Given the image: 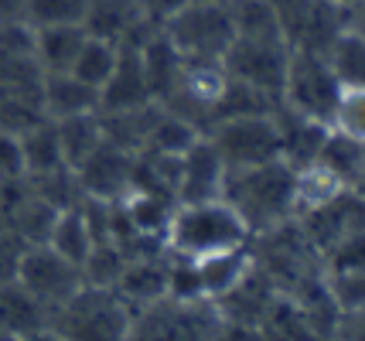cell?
Wrapping results in <instances>:
<instances>
[{"label":"cell","instance_id":"cell-1","mask_svg":"<svg viewBox=\"0 0 365 341\" xmlns=\"http://www.w3.org/2000/svg\"><path fill=\"white\" fill-rule=\"evenodd\" d=\"M222 198L239 211L250 236L280 229L297 215L294 211V167L284 157H277V161L256 164V167L225 171Z\"/></svg>","mask_w":365,"mask_h":341},{"label":"cell","instance_id":"cell-2","mask_svg":"<svg viewBox=\"0 0 365 341\" xmlns=\"http://www.w3.org/2000/svg\"><path fill=\"white\" fill-rule=\"evenodd\" d=\"M250 229L239 219V211L225 198L208 201H178L175 219L164 232V253L178 260H205L215 253L250 246Z\"/></svg>","mask_w":365,"mask_h":341},{"label":"cell","instance_id":"cell-3","mask_svg":"<svg viewBox=\"0 0 365 341\" xmlns=\"http://www.w3.org/2000/svg\"><path fill=\"white\" fill-rule=\"evenodd\" d=\"M51 338H72V341L130 338V308L116 297V290L86 287L82 283L79 290L51 314Z\"/></svg>","mask_w":365,"mask_h":341},{"label":"cell","instance_id":"cell-4","mask_svg":"<svg viewBox=\"0 0 365 341\" xmlns=\"http://www.w3.org/2000/svg\"><path fill=\"white\" fill-rule=\"evenodd\" d=\"M345 93L349 89L338 82V75L331 72L324 55L290 48L284 89H280V106H287V110H294L301 116H311L318 123H331V116Z\"/></svg>","mask_w":365,"mask_h":341},{"label":"cell","instance_id":"cell-5","mask_svg":"<svg viewBox=\"0 0 365 341\" xmlns=\"http://www.w3.org/2000/svg\"><path fill=\"white\" fill-rule=\"evenodd\" d=\"M160 31L168 34V41L175 45L185 62H222V55L236 38L229 0L225 4L188 0Z\"/></svg>","mask_w":365,"mask_h":341},{"label":"cell","instance_id":"cell-6","mask_svg":"<svg viewBox=\"0 0 365 341\" xmlns=\"http://www.w3.org/2000/svg\"><path fill=\"white\" fill-rule=\"evenodd\" d=\"M212 147L219 150L225 171L256 167L280 157V127L273 113H246L215 120L205 130Z\"/></svg>","mask_w":365,"mask_h":341},{"label":"cell","instance_id":"cell-7","mask_svg":"<svg viewBox=\"0 0 365 341\" xmlns=\"http://www.w3.org/2000/svg\"><path fill=\"white\" fill-rule=\"evenodd\" d=\"M287 58H290V45L284 38H239L236 34L229 51L222 55V68L229 79L246 82L280 103Z\"/></svg>","mask_w":365,"mask_h":341},{"label":"cell","instance_id":"cell-8","mask_svg":"<svg viewBox=\"0 0 365 341\" xmlns=\"http://www.w3.org/2000/svg\"><path fill=\"white\" fill-rule=\"evenodd\" d=\"M14 280L31 293V297H38V300L45 304L48 318L82 287L79 266L68 263L65 256H58L48 243L24 246V253H21V260H17Z\"/></svg>","mask_w":365,"mask_h":341},{"label":"cell","instance_id":"cell-9","mask_svg":"<svg viewBox=\"0 0 365 341\" xmlns=\"http://www.w3.org/2000/svg\"><path fill=\"white\" fill-rule=\"evenodd\" d=\"M79 178L86 198H103V201H116L130 192V174H133V154L123 147H113L110 140L96 147L93 154L72 167Z\"/></svg>","mask_w":365,"mask_h":341},{"label":"cell","instance_id":"cell-10","mask_svg":"<svg viewBox=\"0 0 365 341\" xmlns=\"http://www.w3.org/2000/svg\"><path fill=\"white\" fill-rule=\"evenodd\" d=\"M147 103H154V96H150V85H147L140 45L137 41H120L116 65H113L110 79L99 85V110L120 113V110L147 106Z\"/></svg>","mask_w":365,"mask_h":341},{"label":"cell","instance_id":"cell-11","mask_svg":"<svg viewBox=\"0 0 365 341\" xmlns=\"http://www.w3.org/2000/svg\"><path fill=\"white\" fill-rule=\"evenodd\" d=\"M225 188V164L219 150L212 147L205 133L191 147L181 150V171H178V201H208V198H222Z\"/></svg>","mask_w":365,"mask_h":341},{"label":"cell","instance_id":"cell-12","mask_svg":"<svg viewBox=\"0 0 365 341\" xmlns=\"http://www.w3.org/2000/svg\"><path fill=\"white\" fill-rule=\"evenodd\" d=\"M0 338H51V318L48 308L24 290L17 280L0 283Z\"/></svg>","mask_w":365,"mask_h":341},{"label":"cell","instance_id":"cell-13","mask_svg":"<svg viewBox=\"0 0 365 341\" xmlns=\"http://www.w3.org/2000/svg\"><path fill=\"white\" fill-rule=\"evenodd\" d=\"M113 290H116V297L130 308V314L164 300V297H168V260H164V256L127 260L120 280L113 283Z\"/></svg>","mask_w":365,"mask_h":341},{"label":"cell","instance_id":"cell-14","mask_svg":"<svg viewBox=\"0 0 365 341\" xmlns=\"http://www.w3.org/2000/svg\"><path fill=\"white\" fill-rule=\"evenodd\" d=\"M99 110V89L76 79L72 72H45L41 75V113L48 120L96 113Z\"/></svg>","mask_w":365,"mask_h":341},{"label":"cell","instance_id":"cell-15","mask_svg":"<svg viewBox=\"0 0 365 341\" xmlns=\"http://www.w3.org/2000/svg\"><path fill=\"white\" fill-rule=\"evenodd\" d=\"M314 164H318L321 171H328L341 188H349V192H362L365 137H349V133L331 130V127H328Z\"/></svg>","mask_w":365,"mask_h":341},{"label":"cell","instance_id":"cell-16","mask_svg":"<svg viewBox=\"0 0 365 341\" xmlns=\"http://www.w3.org/2000/svg\"><path fill=\"white\" fill-rule=\"evenodd\" d=\"M86 24H51V28H34V62L41 72H68L82 41H86Z\"/></svg>","mask_w":365,"mask_h":341},{"label":"cell","instance_id":"cell-17","mask_svg":"<svg viewBox=\"0 0 365 341\" xmlns=\"http://www.w3.org/2000/svg\"><path fill=\"white\" fill-rule=\"evenodd\" d=\"M21 150H24V171L28 174H45L55 167H68L62 154V140H58V127L55 120H34L28 130L21 133Z\"/></svg>","mask_w":365,"mask_h":341},{"label":"cell","instance_id":"cell-18","mask_svg":"<svg viewBox=\"0 0 365 341\" xmlns=\"http://www.w3.org/2000/svg\"><path fill=\"white\" fill-rule=\"evenodd\" d=\"M120 205H123L127 222L137 229V232L164 239V232H168L171 219H175L178 198H171V195H154V192H130V195L120 198Z\"/></svg>","mask_w":365,"mask_h":341},{"label":"cell","instance_id":"cell-19","mask_svg":"<svg viewBox=\"0 0 365 341\" xmlns=\"http://www.w3.org/2000/svg\"><path fill=\"white\" fill-rule=\"evenodd\" d=\"M331 72L338 75V82L345 89H362V75H365V38L362 28H345V31L334 38L328 51H324Z\"/></svg>","mask_w":365,"mask_h":341},{"label":"cell","instance_id":"cell-20","mask_svg":"<svg viewBox=\"0 0 365 341\" xmlns=\"http://www.w3.org/2000/svg\"><path fill=\"white\" fill-rule=\"evenodd\" d=\"M58 127V140H62V154L68 167H79L96 147L103 144V127H99V110L96 113H79L55 120Z\"/></svg>","mask_w":365,"mask_h":341},{"label":"cell","instance_id":"cell-21","mask_svg":"<svg viewBox=\"0 0 365 341\" xmlns=\"http://www.w3.org/2000/svg\"><path fill=\"white\" fill-rule=\"evenodd\" d=\"M116 55H120V41H116V38H103V34L89 31L68 72H72L76 79L89 82V85H96V89H99L103 82L110 79L113 65H116Z\"/></svg>","mask_w":365,"mask_h":341},{"label":"cell","instance_id":"cell-22","mask_svg":"<svg viewBox=\"0 0 365 341\" xmlns=\"http://www.w3.org/2000/svg\"><path fill=\"white\" fill-rule=\"evenodd\" d=\"M48 246L65 256L68 263H76L82 266V260L89 256V249H93V232L86 226V215H82V205L79 209H65L58 211V219H55V226H51V236H48Z\"/></svg>","mask_w":365,"mask_h":341},{"label":"cell","instance_id":"cell-23","mask_svg":"<svg viewBox=\"0 0 365 341\" xmlns=\"http://www.w3.org/2000/svg\"><path fill=\"white\" fill-rule=\"evenodd\" d=\"M229 17L239 38H284L280 17L270 0H229Z\"/></svg>","mask_w":365,"mask_h":341},{"label":"cell","instance_id":"cell-24","mask_svg":"<svg viewBox=\"0 0 365 341\" xmlns=\"http://www.w3.org/2000/svg\"><path fill=\"white\" fill-rule=\"evenodd\" d=\"M28 184L34 188V195H41L48 205H55L58 211L79 209L86 201V192H82V184L72 167H55V171H45V174H28Z\"/></svg>","mask_w":365,"mask_h":341},{"label":"cell","instance_id":"cell-25","mask_svg":"<svg viewBox=\"0 0 365 341\" xmlns=\"http://www.w3.org/2000/svg\"><path fill=\"white\" fill-rule=\"evenodd\" d=\"M123 253L116 249L113 243H99L89 249V256L82 260L79 273H82V283L86 287H106V290H113V283L120 280V273H123Z\"/></svg>","mask_w":365,"mask_h":341},{"label":"cell","instance_id":"cell-26","mask_svg":"<svg viewBox=\"0 0 365 341\" xmlns=\"http://www.w3.org/2000/svg\"><path fill=\"white\" fill-rule=\"evenodd\" d=\"M89 0H24V21L31 28L51 24H82Z\"/></svg>","mask_w":365,"mask_h":341},{"label":"cell","instance_id":"cell-27","mask_svg":"<svg viewBox=\"0 0 365 341\" xmlns=\"http://www.w3.org/2000/svg\"><path fill=\"white\" fill-rule=\"evenodd\" d=\"M331 130H341L349 133V137H365V120H362V89H349L341 103H338V110H334L331 123H328Z\"/></svg>","mask_w":365,"mask_h":341},{"label":"cell","instance_id":"cell-28","mask_svg":"<svg viewBox=\"0 0 365 341\" xmlns=\"http://www.w3.org/2000/svg\"><path fill=\"white\" fill-rule=\"evenodd\" d=\"M28 178L24 171V150H21V133L0 130V181Z\"/></svg>","mask_w":365,"mask_h":341},{"label":"cell","instance_id":"cell-29","mask_svg":"<svg viewBox=\"0 0 365 341\" xmlns=\"http://www.w3.org/2000/svg\"><path fill=\"white\" fill-rule=\"evenodd\" d=\"M21 253H24V243L17 239L11 229H0V283H7V280H14L17 273V260H21Z\"/></svg>","mask_w":365,"mask_h":341},{"label":"cell","instance_id":"cell-30","mask_svg":"<svg viewBox=\"0 0 365 341\" xmlns=\"http://www.w3.org/2000/svg\"><path fill=\"white\" fill-rule=\"evenodd\" d=\"M4 21H24V0H0V24Z\"/></svg>","mask_w":365,"mask_h":341},{"label":"cell","instance_id":"cell-31","mask_svg":"<svg viewBox=\"0 0 365 341\" xmlns=\"http://www.w3.org/2000/svg\"><path fill=\"white\" fill-rule=\"evenodd\" d=\"M328 4H334V7H355V4H362V0H328Z\"/></svg>","mask_w":365,"mask_h":341},{"label":"cell","instance_id":"cell-32","mask_svg":"<svg viewBox=\"0 0 365 341\" xmlns=\"http://www.w3.org/2000/svg\"><path fill=\"white\" fill-rule=\"evenodd\" d=\"M0 229H7V211H4V201H0Z\"/></svg>","mask_w":365,"mask_h":341},{"label":"cell","instance_id":"cell-33","mask_svg":"<svg viewBox=\"0 0 365 341\" xmlns=\"http://www.w3.org/2000/svg\"><path fill=\"white\" fill-rule=\"evenodd\" d=\"M208 4H225V0H208Z\"/></svg>","mask_w":365,"mask_h":341}]
</instances>
